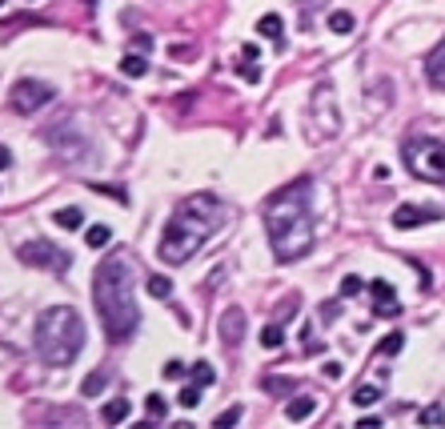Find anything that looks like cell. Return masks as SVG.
<instances>
[{
	"label": "cell",
	"mask_w": 445,
	"mask_h": 429,
	"mask_svg": "<svg viewBox=\"0 0 445 429\" xmlns=\"http://www.w3.org/2000/svg\"><path fill=\"white\" fill-rule=\"evenodd\" d=\"M425 76H429L433 88H441V93H445V37L437 40V49L425 57Z\"/></svg>",
	"instance_id": "7c38bea8"
},
{
	"label": "cell",
	"mask_w": 445,
	"mask_h": 429,
	"mask_svg": "<svg viewBox=\"0 0 445 429\" xmlns=\"http://www.w3.org/2000/svg\"><path fill=\"white\" fill-rule=\"evenodd\" d=\"M325 377H341V361H325Z\"/></svg>",
	"instance_id": "74e56055"
},
{
	"label": "cell",
	"mask_w": 445,
	"mask_h": 429,
	"mask_svg": "<svg viewBox=\"0 0 445 429\" xmlns=\"http://www.w3.org/2000/svg\"><path fill=\"white\" fill-rule=\"evenodd\" d=\"M148 293H153V297H169V293H173V281L157 273V277H148Z\"/></svg>",
	"instance_id": "83f0119b"
},
{
	"label": "cell",
	"mask_w": 445,
	"mask_h": 429,
	"mask_svg": "<svg viewBox=\"0 0 445 429\" xmlns=\"http://www.w3.org/2000/svg\"><path fill=\"white\" fill-rule=\"evenodd\" d=\"M261 385H265V389H269V393H277V397H281V393H289V389H293V381H289V377H265V381H261Z\"/></svg>",
	"instance_id": "f1b7e54d"
},
{
	"label": "cell",
	"mask_w": 445,
	"mask_h": 429,
	"mask_svg": "<svg viewBox=\"0 0 445 429\" xmlns=\"http://www.w3.org/2000/svg\"><path fill=\"white\" fill-rule=\"evenodd\" d=\"M177 401H181V409H197V405H201V385H197V381H193V385H185Z\"/></svg>",
	"instance_id": "d4e9b609"
},
{
	"label": "cell",
	"mask_w": 445,
	"mask_h": 429,
	"mask_svg": "<svg viewBox=\"0 0 445 429\" xmlns=\"http://www.w3.org/2000/svg\"><path fill=\"white\" fill-rule=\"evenodd\" d=\"M105 385H109V373H105V369H97V373H88V377H85L81 393H85V397H97V393L105 389Z\"/></svg>",
	"instance_id": "7402d4cb"
},
{
	"label": "cell",
	"mask_w": 445,
	"mask_h": 429,
	"mask_svg": "<svg viewBox=\"0 0 445 429\" xmlns=\"http://www.w3.org/2000/svg\"><path fill=\"white\" fill-rule=\"evenodd\" d=\"M0 4H4V0H0Z\"/></svg>",
	"instance_id": "60d3db41"
},
{
	"label": "cell",
	"mask_w": 445,
	"mask_h": 429,
	"mask_svg": "<svg viewBox=\"0 0 445 429\" xmlns=\"http://www.w3.org/2000/svg\"><path fill=\"white\" fill-rule=\"evenodd\" d=\"M257 33L281 45V40H285V20H281V16H273V13H269V16H261V20H257Z\"/></svg>",
	"instance_id": "5bb4252c"
},
{
	"label": "cell",
	"mask_w": 445,
	"mask_h": 429,
	"mask_svg": "<svg viewBox=\"0 0 445 429\" xmlns=\"http://www.w3.org/2000/svg\"><path fill=\"white\" fill-rule=\"evenodd\" d=\"M217 225H221V201L213 193H193L185 196L177 213L169 217L161 233V261L165 265H185L201 253V245L217 233Z\"/></svg>",
	"instance_id": "7a4b0ae2"
},
{
	"label": "cell",
	"mask_w": 445,
	"mask_h": 429,
	"mask_svg": "<svg viewBox=\"0 0 445 429\" xmlns=\"http://www.w3.org/2000/svg\"><path fill=\"white\" fill-rule=\"evenodd\" d=\"M417 421H421V425H441V421H445V409H441V405H425V409L417 413Z\"/></svg>",
	"instance_id": "4316f807"
},
{
	"label": "cell",
	"mask_w": 445,
	"mask_h": 429,
	"mask_svg": "<svg viewBox=\"0 0 445 429\" xmlns=\"http://www.w3.org/2000/svg\"><path fill=\"white\" fill-rule=\"evenodd\" d=\"M129 49H133V52H148V49H153V37H148V33H136V37L129 40Z\"/></svg>",
	"instance_id": "f546056e"
},
{
	"label": "cell",
	"mask_w": 445,
	"mask_h": 429,
	"mask_svg": "<svg viewBox=\"0 0 445 429\" xmlns=\"http://www.w3.org/2000/svg\"><path fill=\"white\" fill-rule=\"evenodd\" d=\"M16 257L28 269H52V273H64L73 265V257L61 245H52V241H25V245L16 249Z\"/></svg>",
	"instance_id": "8992f818"
},
{
	"label": "cell",
	"mask_w": 445,
	"mask_h": 429,
	"mask_svg": "<svg viewBox=\"0 0 445 429\" xmlns=\"http://www.w3.org/2000/svg\"><path fill=\"white\" fill-rule=\"evenodd\" d=\"M369 293H373V313H377V317H397V313H401L397 293H393V285L389 281H373Z\"/></svg>",
	"instance_id": "8fae6325"
},
{
	"label": "cell",
	"mask_w": 445,
	"mask_h": 429,
	"mask_svg": "<svg viewBox=\"0 0 445 429\" xmlns=\"http://www.w3.org/2000/svg\"><path fill=\"white\" fill-rule=\"evenodd\" d=\"M32 341H37V357L52 369L73 365L81 349H85V321L73 305H52L40 309L37 329H32Z\"/></svg>",
	"instance_id": "277c9868"
},
{
	"label": "cell",
	"mask_w": 445,
	"mask_h": 429,
	"mask_svg": "<svg viewBox=\"0 0 445 429\" xmlns=\"http://www.w3.org/2000/svg\"><path fill=\"white\" fill-rule=\"evenodd\" d=\"M317 413V397H313V393H297L293 401L285 405V417H289V421H305V417H313Z\"/></svg>",
	"instance_id": "4fadbf2b"
},
{
	"label": "cell",
	"mask_w": 445,
	"mask_h": 429,
	"mask_svg": "<svg viewBox=\"0 0 445 429\" xmlns=\"http://www.w3.org/2000/svg\"><path fill=\"white\" fill-rule=\"evenodd\" d=\"M52 221L61 225V229H81V225H85V213H81V208H57Z\"/></svg>",
	"instance_id": "e0dca14e"
},
{
	"label": "cell",
	"mask_w": 445,
	"mask_h": 429,
	"mask_svg": "<svg viewBox=\"0 0 445 429\" xmlns=\"http://www.w3.org/2000/svg\"><path fill=\"white\" fill-rule=\"evenodd\" d=\"M405 345V333H385V341L377 345V353H385V357H393L397 349Z\"/></svg>",
	"instance_id": "484cf974"
},
{
	"label": "cell",
	"mask_w": 445,
	"mask_h": 429,
	"mask_svg": "<svg viewBox=\"0 0 445 429\" xmlns=\"http://www.w3.org/2000/svg\"><path fill=\"white\" fill-rule=\"evenodd\" d=\"M145 413H148V421H165V413H169V401H165L161 393H148V397H145Z\"/></svg>",
	"instance_id": "ac0fdd59"
},
{
	"label": "cell",
	"mask_w": 445,
	"mask_h": 429,
	"mask_svg": "<svg viewBox=\"0 0 445 429\" xmlns=\"http://www.w3.org/2000/svg\"><path fill=\"white\" fill-rule=\"evenodd\" d=\"M241 76H245L249 85H257V81H261V69H257V64H241Z\"/></svg>",
	"instance_id": "e575fe53"
},
{
	"label": "cell",
	"mask_w": 445,
	"mask_h": 429,
	"mask_svg": "<svg viewBox=\"0 0 445 429\" xmlns=\"http://www.w3.org/2000/svg\"><path fill=\"white\" fill-rule=\"evenodd\" d=\"M309 121L317 124L321 136H333L337 129H341V117H337V109H333V85H317V93H313V100H309Z\"/></svg>",
	"instance_id": "ba28073f"
},
{
	"label": "cell",
	"mask_w": 445,
	"mask_h": 429,
	"mask_svg": "<svg viewBox=\"0 0 445 429\" xmlns=\"http://www.w3.org/2000/svg\"><path fill=\"white\" fill-rule=\"evenodd\" d=\"M93 301H97L100 325H105L109 341H129L136 333L141 305L133 297V269H129V261H121V257L100 261L97 273H93Z\"/></svg>",
	"instance_id": "3957f363"
},
{
	"label": "cell",
	"mask_w": 445,
	"mask_h": 429,
	"mask_svg": "<svg viewBox=\"0 0 445 429\" xmlns=\"http://www.w3.org/2000/svg\"><path fill=\"white\" fill-rule=\"evenodd\" d=\"M109 241H112L109 225H88V229H85V245L88 249H105Z\"/></svg>",
	"instance_id": "2e32d148"
},
{
	"label": "cell",
	"mask_w": 445,
	"mask_h": 429,
	"mask_svg": "<svg viewBox=\"0 0 445 429\" xmlns=\"http://www.w3.org/2000/svg\"><path fill=\"white\" fill-rule=\"evenodd\" d=\"M52 97H57V88L44 85V81H16L13 93H8V105H13L16 112H37L44 109V105H52Z\"/></svg>",
	"instance_id": "52a82bcc"
},
{
	"label": "cell",
	"mask_w": 445,
	"mask_h": 429,
	"mask_svg": "<svg viewBox=\"0 0 445 429\" xmlns=\"http://www.w3.org/2000/svg\"><path fill=\"white\" fill-rule=\"evenodd\" d=\"M257 57H261L257 45H245V49H241V64H257Z\"/></svg>",
	"instance_id": "d6a6232c"
},
{
	"label": "cell",
	"mask_w": 445,
	"mask_h": 429,
	"mask_svg": "<svg viewBox=\"0 0 445 429\" xmlns=\"http://www.w3.org/2000/svg\"><path fill=\"white\" fill-rule=\"evenodd\" d=\"M169 57H173V61H189V57H193V52H189L185 45H173V49H169Z\"/></svg>",
	"instance_id": "d590c367"
},
{
	"label": "cell",
	"mask_w": 445,
	"mask_h": 429,
	"mask_svg": "<svg viewBox=\"0 0 445 429\" xmlns=\"http://www.w3.org/2000/svg\"><path fill=\"white\" fill-rule=\"evenodd\" d=\"M429 221H441V208H433V205H401L393 213V229H417V225H429Z\"/></svg>",
	"instance_id": "30bf717a"
},
{
	"label": "cell",
	"mask_w": 445,
	"mask_h": 429,
	"mask_svg": "<svg viewBox=\"0 0 445 429\" xmlns=\"http://www.w3.org/2000/svg\"><path fill=\"white\" fill-rule=\"evenodd\" d=\"M85 4H97V0H85Z\"/></svg>",
	"instance_id": "ab89813d"
},
{
	"label": "cell",
	"mask_w": 445,
	"mask_h": 429,
	"mask_svg": "<svg viewBox=\"0 0 445 429\" xmlns=\"http://www.w3.org/2000/svg\"><path fill=\"white\" fill-rule=\"evenodd\" d=\"M237 421H241V409H237V405H233V409H225V413L217 417V425H237Z\"/></svg>",
	"instance_id": "1f68e13d"
},
{
	"label": "cell",
	"mask_w": 445,
	"mask_h": 429,
	"mask_svg": "<svg viewBox=\"0 0 445 429\" xmlns=\"http://www.w3.org/2000/svg\"><path fill=\"white\" fill-rule=\"evenodd\" d=\"M281 341H285L281 325H265V329H261V345H265V349H281Z\"/></svg>",
	"instance_id": "cb8c5ba5"
},
{
	"label": "cell",
	"mask_w": 445,
	"mask_h": 429,
	"mask_svg": "<svg viewBox=\"0 0 445 429\" xmlns=\"http://www.w3.org/2000/svg\"><path fill=\"white\" fill-rule=\"evenodd\" d=\"M161 373H165V377H169V381H181V377H185V373H189V369L181 365V361H169V365H165Z\"/></svg>",
	"instance_id": "4dcf8cb0"
},
{
	"label": "cell",
	"mask_w": 445,
	"mask_h": 429,
	"mask_svg": "<svg viewBox=\"0 0 445 429\" xmlns=\"http://www.w3.org/2000/svg\"><path fill=\"white\" fill-rule=\"evenodd\" d=\"M381 385H385V381H377V385H357V389H353V405H361V409L373 405L377 397H381Z\"/></svg>",
	"instance_id": "d6986e66"
},
{
	"label": "cell",
	"mask_w": 445,
	"mask_h": 429,
	"mask_svg": "<svg viewBox=\"0 0 445 429\" xmlns=\"http://www.w3.org/2000/svg\"><path fill=\"white\" fill-rule=\"evenodd\" d=\"M329 28H333L337 37H349L357 28V20H353V13H329Z\"/></svg>",
	"instance_id": "44dd1931"
},
{
	"label": "cell",
	"mask_w": 445,
	"mask_h": 429,
	"mask_svg": "<svg viewBox=\"0 0 445 429\" xmlns=\"http://www.w3.org/2000/svg\"><path fill=\"white\" fill-rule=\"evenodd\" d=\"M309 196H313V177H297L285 189L265 201L261 217L269 229V245L273 257L281 265H293L313 249V213H309Z\"/></svg>",
	"instance_id": "6da1fadb"
},
{
	"label": "cell",
	"mask_w": 445,
	"mask_h": 429,
	"mask_svg": "<svg viewBox=\"0 0 445 429\" xmlns=\"http://www.w3.org/2000/svg\"><path fill=\"white\" fill-rule=\"evenodd\" d=\"M245 329H249V317H245V309L241 305H229L217 317V333H221V341L233 349V345H241V337H245Z\"/></svg>",
	"instance_id": "9c48e42d"
},
{
	"label": "cell",
	"mask_w": 445,
	"mask_h": 429,
	"mask_svg": "<svg viewBox=\"0 0 445 429\" xmlns=\"http://www.w3.org/2000/svg\"><path fill=\"white\" fill-rule=\"evenodd\" d=\"M401 160L417 181L445 184V141L441 136H409L401 145Z\"/></svg>",
	"instance_id": "5b68a950"
},
{
	"label": "cell",
	"mask_w": 445,
	"mask_h": 429,
	"mask_svg": "<svg viewBox=\"0 0 445 429\" xmlns=\"http://www.w3.org/2000/svg\"><path fill=\"white\" fill-rule=\"evenodd\" d=\"M8 165H13V153H8V148L0 145V169H8Z\"/></svg>",
	"instance_id": "f35d334b"
},
{
	"label": "cell",
	"mask_w": 445,
	"mask_h": 429,
	"mask_svg": "<svg viewBox=\"0 0 445 429\" xmlns=\"http://www.w3.org/2000/svg\"><path fill=\"white\" fill-rule=\"evenodd\" d=\"M121 73H124V76H145V73H148L145 52H129V57H121Z\"/></svg>",
	"instance_id": "9a60e30c"
},
{
	"label": "cell",
	"mask_w": 445,
	"mask_h": 429,
	"mask_svg": "<svg viewBox=\"0 0 445 429\" xmlns=\"http://www.w3.org/2000/svg\"><path fill=\"white\" fill-rule=\"evenodd\" d=\"M189 377H193V381L201 385V389H205V385H213V381H217V373H213L209 361H197V365L189 369Z\"/></svg>",
	"instance_id": "603a6c76"
},
{
	"label": "cell",
	"mask_w": 445,
	"mask_h": 429,
	"mask_svg": "<svg viewBox=\"0 0 445 429\" xmlns=\"http://www.w3.org/2000/svg\"><path fill=\"white\" fill-rule=\"evenodd\" d=\"M100 417H105L109 425H121V421H129V401H121V397H117V401H109Z\"/></svg>",
	"instance_id": "ffe728a7"
},
{
	"label": "cell",
	"mask_w": 445,
	"mask_h": 429,
	"mask_svg": "<svg viewBox=\"0 0 445 429\" xmlns=\"http://www.w3.org/2000/svg\"><path fill=\"white\" fill-rule=\"evenodd\" d=\"M377 425H381V417H377V413H373V417H361V421H357V429H377Z\"/></svg>",
	"instance_id": "8d00e7d4"
},
{
	"label": "cell",
	"mask_w": 445,
	"mask_h": 429,
	"mask_svg": "<svg viewBox=\"0 0 445 429\" xmlns=\"http://www.w3.org/2000/svg\"><path fill=\"white\" fill-rule=\"evenodd\" d=\"M341 293H345V297L361 293V277H345V281H341Z\"/></svg>",
	"instance_id": "836d02e7"
}]
</instances>
